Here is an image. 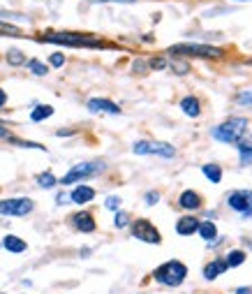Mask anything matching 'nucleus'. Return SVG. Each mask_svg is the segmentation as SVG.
Masks as SVG:
<instances>
[{
    "label": "nucleus",
    "instance_id": "f257e3e1",
    "mask_svg": "<svg viewBox=\"0 0 252 294\" xmlns=\"http://www.w3.org/2000/svg\"><path fill=\"white\" fill-rule=\"evenodd\" d=\"M247 125H250L247 118H229L222 125L213 127V139L222 141V144H238L241 137L247 132Z\"/></svg>",
    "mask_w": 252,
    "mask_h": 294
},
{
    "label": "nucleus",
    "instance_id": "f03ea898",
    "mask_svg": "<svg viewBox=\"0 0 252 294\" xmlns=\"http://www.w3.org/2000/svg\"><path fill=\"white\" fill-rule=\"evenodd\" d=\"M187 275V266L181 264V262L171 260V262H164L162 266H158L155 269V280L162 285H167V287H176V285H181L183 280H185Z\"/></svg>",
    "mask_w": 252,
    "mask_h": 294
},
{
    "label": "nucleus",
    "instance_id": "7ed1b4c3",
    "mask_svg": "<svg viewBox=\"0 0 252 294\" xmlns=\"http://www.w3.org/2000/svg\"><path fill=\"white\" fill-rule=\"evenodd\" d=\"M42 42H53V44H67V47H104L100 40L90 38V35H79V33H47Z\"/></svg>",
    "mask_w": 252,
    "mask_h": 294
},
{
    "label": "nucleus",
    "instance_id": "20e7f679",
    "mask_svg": "<svg viewBox=\"0 0 252 294\" xmlns=\"http://www.w3.org/2000/svg\"><path fill=\"white\" fill-rule=\"evenodd\" d=\"M169 53H176V56H199V58H222L224 51L218 47H210V44H176V47L169 49Z\"/></svg>",
    "mask_w": 252,
    "mask_h": 294
},
{
    "label": "nucleus",
    "instance_id": "39448f33",
    "mask_svg": "<svg viewBox=\"0 0 252 294\" xmlns=\"http://www.w3.org/2000/svg\"><path fill=\"white\" fill-rule=\"evenodd\" d=\"M104 169V162H81V164H74L65 176L61 178L63 186H70V183H76V181H84L88 176H95Z\"/></svg>",
    "mask_w": 252,
    "mask_h": 294
},
{
    "label": "nucleus",
    "instance_id": "423d86ee",
    "mask_svg": "<svg viewBox=\"0 0 252 294\" xmlns=\"http://www.w3.org/2000/svg\"><path fill=\"white\" fill-rule=\"evenodd\" d=\"M33 199L19 197V199H3L0 201V215H28L33 211Z\"/></svg>",
    "mask_w": 252,
    "mask_h": 294
},
{
    "label": "nucleus",
    "instance_id": "0eeeda50",
    "mask_svg": "<svg viewBox=\"0 0 252 294\" xmlns=\"http://www.w3.org/2000/svg\"><path fill=\"white\" fill-rule=\"evenodd\" d=\"M132 236H137L139 241H146V243H160L162 241V236H160V232L155 229L153 223H148V220H134L132 223Z\"/></svg>",
    "mask_w": 252,
    "mask_h": 294
},
{
    "label": "nucleus",
    "instance_id": "6e6552de",
    "mask_svg": "<svg viewBox=\"0 0 252 294\" xmlns=\"http://www.w3.org/2000/svg\"><path fill=\"white\" fill-rule=\"evenodd\" d=\"M227 204L238 213L252 215V190H234L227 197Z\"/></svg>",
    "mask_w": 252,
    "mask_h": 294
},
{
    "label": "nucleus",
    "instance_id": "1a4fd4ad",
    "mask_svg": "<svg viewBox=\"0 0 252 294\" xmlns=\"http://www.w3.org/2000/svg\"><path fill=\"white\" fill-rule=\"evenodd\" d=\"M88 109L90 112H102V114H121V107H118V104H113L111 100H104V98L88 100Z\"/></svg>",
    "mask_w": 252,
    "mask_h": 294
},
{
    "label": "nucleus",
    "instance_id": "9d476101",
    "mask_svg": "<svg viewBox=\"0 0 252 294\" xmlns=\"http://www.w3.org/2000/svg\"><path fill=\"white\" fill-rule=\"evenodd\" d=\"M72 223H74V227L79 229V232H95V220L93 215L88 213V211H81V213H76L74 218H72Z\"/></svg>",
    "mask_w": 252,
    "mask_h": 294
},
{
    "label": "nucleus",
    "instance_id": "9b49d317",
    "mask_svg": "<svg viewBox=\"0 0 252 294\" xmlns=\"http://www.w3.org/2000/svg\"><path fill=\"white\" fill-rule=\"evenodd\" d=\"M197 227H199V220L192 218V215H187V218H181V220L176 223V232L181 234V236H190V234H195Z\"/></svg>",
    "mask_w": 252,
    "mask_h": 294
},
{
    "label": "nucleus",
    "instance_id": "f8f14e48",
    "mask_svg": "<svg viewBox=\"0 0 252 294\" xmlns=\"http://www.w3.org/2000/svg\"><path fill=\"white\" fill-rule=\"evenodd\" d=\"M227 269H229V266H227V262H224V260H215V262H210V264L204 266V278L213 280V278H218L220 273H224Z\"/></svg>",
    "mask_w": 252,
    "mask_h": 294
},
{
    "label": "nucleus",
    "instance_id": "ddd939ff",
    "mask_svg": "<svg viewBox=\"0 0 252 294\" xmlns=\"http://www.w3.org/2000/svg\"><path fill=\"white\" fill-rule=\"evenodd\" d=\"M95 197V190L88 186H76L74 192L70 195V199L74 201V204H86V201H90Z\"/></svg>",
    "mask_w": 252,
    "mask_h": 294
},
{
    "label": "nucleus",
    "instance_id": "4468645a",
    "mask_svg": "<svg viewBox=\"0 0 252 294\" xmlns=\"http://www.w3.org/2000/svg\"><path fill=\"white\" fill-rule=\"evenodd\" d=\"M178 204H181L183 209H187V211H197L201 206V199H199V195H197L195 190H185L181 195V199H178Z\"/></svg>",
    "mask_w": 252,
    "mask_h": 294
},
{
    "label": "nucleus",
    "instance_id": "2eb2a0df",
    "mask_svg": "<svg viewBox=\"0 0 252 294\" xmlns=\"http://www.w3.org/2000/svg\"><path fill=\"white\" fill-rule=\"evenodd\" d=\"M181 109L187 114V116H199V112H201V104H199V100L197 98H192V95H187V98H183L181 100Z\"/></svg>",
    "mask_w": 252,
    "mask_h": 294
},
{
    "label": "nucleus",
    "instance_id": "dca6fc26",
    "mask_svg": "<svg viewBox=\"0 0 252 294\" xmlns=\"http://www.w3.org/2000/svg\"><path fill=\"white\" fill-rule=\"evenodd\" d=\"M3 246H5L10 252H24L26 248H28V246H26V241H24V238H19V236H12V234H10V236H5V238H3Z\"/></svg>",
    "mask_w": 252,
    "mask_h": 294
},
{
    "label": "nucleus",
    "instance_id": "f3484780",
    "mask_svg": "<svg viewBox=\"0 0 252 294\" xmlns=\"http://www.w3.org/2000/svg\"><path fill=\"white\" fill-rule=\"evenodd\" d=\"M197 232L201 234V238H204V241L215 243V236H218V229H215V225H213V223H199Z\"/></svg>",
    "mask_w": 252,
    "mask_h": 294
},
{
    "label": "nucleus",
    "instance_id": "a211bd4d",
    "mask_svg": "<svg viewBox=\"0 0 252 294\" xmlns=\"http://www.w3.org/2000/svg\"><path fill=\"white\" fill-rule=\"evenodd\" d=\"M153 153L162 155V158H173L176 155V149L171 144H164V141H153Z\"/></svg>",
    "mask_w": 252,
    "mask_h": 294
},
{
    "label": "nucleus",
    "instance_id": "6ab92c4d",
    "mask_svg": "<svg viewBox=\"0 0 252 294\" xmlns=\"http://www.w3.org/2000/svg\"><path fill=\"white\" fill-rule=\"evenodd\" d=\"M201 172H204V176L208 178V181H213V183L222 181V169H220L218 164H204V167H201Z\"/></svg>",
    "mask_w": 252,
    "mask_h": 294
},
{
    "label": "nucleus",
    "instance_id": "aec40b11",
    "mask_svg": "<svg viewBox=\"0 0 252 294\" xmlns=\"http://www.w3.org/2000/svg\"><path fill=\"white\" fill-rule=\"evenodd\" d=\"M238 153H241V164H243V167L252 164V144L241 141V144H238Z\"/></svg>",
    "mask_w": 252,
    "mask_h": 294
},
{
    "label": "nucleus",
    "instance_id": "412c9836",
    "mask_svg": "<svg viewBox=\"0 0 252 294\" xmlns=\"http://www.w3.org/2000/svg\"><path fill=\"white\" fill-rule=\"evenodd\" d=\"M53 114V107H49V104H40V107H35V112L30 114V118H33L35 123L44 121V118H49Z\"/></svg>",
    "mask_w": 252,
    "mask_h": 294
},
{
    "label": "nucleus",
    "instance_id": "4be33fe9",
    "mask_svg": "<svg viewBox=\"0 0 252 294\" xmlns=\"http://www.w3.org/2000/svg\"><path fill=\"white\" fill-rule=\"evenodd\" d=\"M224 262H227V266H241L243 262H245V252L243 250H231Z\"/></svg>",
    "mask_w": 252,
    "mask_h": 294
},
{
    "label": "nucleus",
    "instance_id": "5701e85b",
    "mask_svg": "<svg viewBox=\"0 0 252 294\" xmlns=\"http://www.w3.org/2000/svg\"><path fill=\"white\" fill-rule=\"evenodd\" d=\"M7 63H10V65H24V63H26L24 51H19V49H12V51L7 53Z\"/></svg>",
    "mask_w": 252,
    "mask_h": 294
},
{
    "label": "nucleus",
    "instance_id": "b1692460",
    "mask_svg": "<svg viewBox=\"0 0 252 294\" xmlns=\"http://www.w3.org/2000/svg\"><path fill=\"white\" fill-rule=\"evenodd\" d=\"M37 183L42 188H53L58 181H56V176H53L51 172H44V174H40V176H37Z\"/></svg>",
    "mask_w": 252,
    "mask_h": 294
},
{
    "label": "nucleus",
    "instance_id": "393cba45",
    "mask_svg": "<svg viewBox=\"0 0 252 294\" xmlns=\"http://www.w3.org/2000/svg\"><path fill=\"white\" fill-rule=\"evenodd\" d=\"M28 67H30V72H33V75H37V77L49 75V67L44 65V63H40V61H28Z\"/></svg>",
    "mask_w": 252,
    "mask_h": 294
},
{
    "label": "nucleus",
    "instance_id": "a878e982",
    "mask_svg": "<svg viewBox=\"0 0 252 294\" xmlns=\"http://www.w3.org/2000/svg\"><path fill=\"white\" fill-rule=\"evenodd\" d=\"M0 35H21V30L12 24H5V21H0Z\"/></svg>",
    "mask_w": 252,
    "mask_h": 294
},
{
    "label": "nucleus",
    "instance_id": "bb28decb",
    "mask_svg": "<svg viewBox=\"0 0 252 294\" xmlns=\"http://www.w3.org/2000/svg\"><path fill=\"white\" fill-rule=\"evenodd\" d=\"M171 70L176 72V75H187V72H190V65H187V63H183V61H173L171 63Z\"/></svg>",
    "mask_w": 252,
    "mask_h": 294
},
{
    "label": "nucleus",
    "instance_id": "cd10ccee",
    "mask_svg": "<svg viewBox=\"0 0 252 294\" xmlns=\"http://www.w3.org/2000/svg\"><path fill=\"white\" fill-rule=\"evenodd\" d=\"M236 102L238 104H250V107H252V90H243V93H238Z\"/></svg>",
    "mask_w": 252,
    "mask_h": 294
},
{
    "label": "nucleus",
    "instance_id": "c85d7f7f",
    "mask_svg": "<svg viewBox=\"0 0 252 294\" xmlns=\"http://www.w3.org/2000/svg\"><path fill=\"white\" fill-rule=\"evenodd\" d=\"M127 225H130V215H127L125 211H121V213L116 215V227L123 229V227H127Z\"/></svg>",
    "mask_w": 252,
    "mask_h": 294
},
{
    "label": "nucleus",
    "instance_id": "c756f323",
    "mask_svg": "<svg viewBox=\"0 0 252 294\" xmlns=\"http://www.w3.org/2000/svg\"><path fill=\"white\" fill-rule=\"evenodd\" d=\"M51 65L53 67L65 65V56H63V53H51Z\"/></svg>",
    "mask_w": 252,
    "mask_h": 294
},
{
    "label": "nucleus",
    "instance_id": "7c9ffc66",
    "mask_svg": "<svg viewBox=\"0 0 252 294\" xmlns=\"http://www.w3.org/2000/svg\"><path fill=\"white\" fill-rule=\"evenodd\" d=\"M118 206H121V197H107V209L118 211Z\"/></svg>",
    "mask_w": 252,
    "mask_h": 294
},
{
    "label": "nucleus",
    "instance_id": "2f4dec72",
    "mask_svg": "<svg viewBox=\"0 0 252 294\" xmlns=\"http://www.w3.org/2000/svg\"><path fill=\"white\" fill-rule=\"evenodd\" d=\"M164 65H167V61H164V58H153V61H150V67H155V70H162Z\"/></svg>",
    "mask_w": 252,
    "mask_h": 294
},
{
    "label": "nucleus",
    "instance_id": "473e14b6",
    "mask_svg": "<svg viewBox=\"0 0 252 294\" xmlns=\"http://www.w3.org/2000/svg\"><path fill=\"white\" fill-rule=\"evenodd\" d=\"M158 199H160V195H158V192H148V195H146V201H148V206H153Z\"/></svg>",
    "mask_w": 252,
    "mask_h": 294
},
{
    "label": "nucleus",
    "instance_id": "72a5a7b5",
    "mask_svg": "<svg viewBox=\"0 0 252 294\" xmlns=\"http://www.w3.org/2000/svg\"><path fill=\"white\" fill-rule=\"evenodd\" d=\"M0 139H12V135H10V132H7L3 125H0Z\"/></svg>",
    "mask_w": 252,
    "mask_h": 294
},
{
    "label": "nucleus",
    "instance_id": "f704fd0d",
    "mask_svg": "<svg viewBox=\"0 0 252 294\" xmlns=\"http://www.w3.org/2000/svg\"><path fill=\"white\" fill-rule=\"evenodd\" d=\"M5 102H7V95H5V90L0 88V107H3V104H5Z\"/></svg>",
    "mask_w": 252,
    "mask_h": 294
},
{
    "label": "nucleus",
    "instance_id": "c9c22d12",
    "mask_svg": "<svg viewBox=\"0 0 252 294\" xmlns=\"http://www.w3.org/2000/svg\"><path fill=\"white\" fill-rule=\"evenodd\" d=\"M236 294H250V289H247V287H238Z\"/></svg>",
    "mask_w": 252,
    "mask_h": 294
},
{
    "label": "nucleus",
    "instance_id": "e433bc0d",
    "mask_svg": "<svg viewBox=\"0 0 252 294\" xmlns=\"http://www.w3.org/2000/svg\"><path fill=\"white\" fill-rule=\"evenodd\" d=\"M67 199H70V197H67V195H63V192H61V195H58V201H61V204H63V201H67Z\"/></svg>",
    "mask_w": 252,
    "mask_h": 294
}]
</instances>
